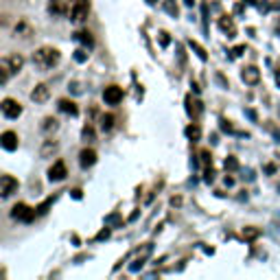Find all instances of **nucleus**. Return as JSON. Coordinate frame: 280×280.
Instances as JSON below:
<instances>
[{"instance_id": "nucleus-34", "label": "nucleus", "mask_w": 280, "mask_h": 280, "mask_svg": "<svg viewBox=\"0 0 280 280\" xmlns=\"http://www.w3.org/2000/svg\"><path fill=\"white\" fill-rule=\"evenodd\" d=\"M243 50H245V46H236V48L232 50V55H234V57H239V55L243 53Z\"/></svg>"}, {"instance_id": "nucleus-22", "label": "nucleus", "mask_w": 280, "mask_h": 280, "mask_svg": "<svg viewBox=\"0 0 280 280\" xmlns=\"http://www.w3.org/2000/svg\"><path fill=\"white\" fill-rule=\"evenodd\" d=\"M112 127H114V116H112V114L101 116V129H105V132H110Z\"/></svg>"}, {"instance_id": "nucleus-37", "label": "nucleus", "mask_w": 280, "mask_h": 280, "mask_svg": "<svg viewBox=\"0 0 280 280\" xmlns=\"http://www.w3.org/2000/svg\"><path fill=\"white\" fill-rule=\"evenodd\" d=\"M276 81H278V86H280V72H276Z\"/></svg>"}, {"instance_id": "nucleus-33", "label": "nucleus", "mask_w": 280, "mask_h": 280, "mask_svg": "<svg viewBox=\"0 0 280 280\" xmlns=\"http://www.w3.org/2000/svg\"><path fill=\"white\" fill-rule=\"evenodd\" d=\"M221 129H223V132H232L230 120H221Z\"/></svg>"}, {"instance_id": "nucleus-3", "label": "nucleus", "mask_w": 280, "mask_h": 280, "mask_svg": "<svg viewBox=\"0 0 280 280\" xmlns=\"http://www.w3.org/2000/svg\"><path fill=\"white\" fill-rule=\"evenodd\" d=\"M88 11H90V2L88 0H77L70 9V20L72 22H81L88 18Z\"/></svg>"}, {"instance_id": "nucleus-14", "label": "nucleus", "mask_w": 280, "mask_h": 280, "mask_svg": "<svg viewBox=\"0 0 280 280\" xmlns=\"http://www.w3.org/2000/svg\"><path fill=\"white\" fill-rule=\"evenodd\" d=\"M2 62L7 64L9 70H11V74H13V72H20V68H22V64H24V59H22L20 55H9V57H4Z\"/></svg>"}, {"instance_id": "nucleus-24", "label": "nucleus", "mask_w": 280, "mask_h": 280, "mask_svg": "<svg viewBox=\"0 0 280 280\" xmlns=\"http://www.w3.org/2000/svg\"><path fill=\"white\" fill-rule=\"evenodd\" d=\"M164 9H166V13H171V16H177V4H175V0H164Z\"/></svg>"}, {"instance_id": "nucleus-25", "label": "nucleus", "mask_w": 280, "mask_h": 280, "mask_svg": "<svg viewBox=\"0 0 280 280\" xmlns=\"http://www.w3.org/2000/svg\"><path fill=\"white\" fill-rule=\"evenodd\" d=\"M81 136H83V140H88V142H90V140H94V129H92L90 125H86V127H83V132H81Z\"/></svg>"}, {"instance_id": "nucleus-18", "label": "nucleus", "mask_w": 280, "mask_h": 280, "mask_svg": "<svg viewBox=\"0 0 280 280\" xmlns=\"http://www.w3.org/2000/svg\"><path fill=\"white\" fill-rule=\"evenodd\" d=\"M53 151H57V140H44V144H42V149H40V156L46 158Z\"/></svg>"}, {"instance_id": "nucleus-20", "label": "nucleus", "mask_w": 280, "mask_h": 280, "mask_svg": "<svg viewBox=\"0 0 280 280\" xmlns=\"http://www.w3.org/2000/svg\"><path fill=\"white\" fill-rule=\"evenodd\" d=\"M59 127V123H57V118H53V116H48V118H44V125H42V132L44 134H50V132H55V129Z\"/></svg>"}, {"instance_id": "nucleus-38", "label": "nucleus", "mask_w": 280, "mask_h": 280, "mask_svg": "<svg viewBox=\"0 0 280 280\" xmlns=\"http://www.w3.org/2000/svg\"><path fill=\"white\" fill-rule=\"evenodd\" d=\"M245 2H247V4H254V2H256V0H245Z\"/></svg>"}, {"instance_id": "nucleus-9", "label": "nucleus", "mask_w": 280, "mask_h": 280, "mask_svg": "<svg viewBox=\"0 0 280 280\" xmlns=\"http://www.w3.org/2000/svg\"><path fill=\"white\" fill-rule=\"evenodd\" d=\"M241 79H243L245 83H250V86H254V83L260 81V70L256 66H245L241 70Z\"/></svg>"}, {"instance_id": "nucleus-28", "label": "nucleus", "mask_w": 280, "mask_h": 280, "mask_svg": "<svg viewBox=\"0 0 280 280\" xmlns=\"http://www.w3.org/2000/svg\"><path fill=\"white\" fill-rule=\"evenodd\" d=\"M50 204H53V197H50V199H46V202H44V204H42V206H40V208H37V214H44V212H46V210H48V206H50Z\"/></svg>"}, {"instance_id": "nucleus-21", "label": "nucleus", "mask_w": 280, "mask_h": 280, "mask_svg": "<svg viewBox=\"0 0 280 280\" xmlns=\"http://www.w3.org/2000/svg\"><path fill=\"white\" fill-rule=\"evenodd\" d=\"M74 40H79L81 44H86L88 48H92V46H94V40H92V35L88 33V31H79V33L74 35Z\"/></svg>"}, {"instance_id": "nucleus-4", "label": "nucleus", "mask_w": 280, "mask_h": 280, "mask_svg": "<svg viewBox=\"0 0 280 280\" xmlns=\"http://www.w3.org/2000/svg\"><path fill=\"white\" fill-rule=\"evenodd\" d=\"M123 88L120 86H107L105 90H103V99H105V103H110V105H118L120 101H123Z\"/></svg>"}, {"instance_id": "nucleus-8", "label": "nucleus", "mask_w": 280, "mask_h": 280, "mask_svg": "<svg viewBox=\"0 0 280 280\" xmlns=\"http://www.w3.org/2000/svg\"><path fill=\"white\" fill-rule=\"evenodd\" d=\"M66 175H68V173H66V164H64L62 160H57V162H55V164L48 169V180H50V182H62Z\"/></svg>"}, {"instance_id": "nucleus-27", "label": "nucleus", "mask_w": 280, "mask_h": 280, "mask_svg": "<svg viewBox=\"0 0 280 280\" xmlns=\"http://www.w3.org/2000/svg\"><path fill=\"white\" fill-rule=\"evenodd\" d=\"M226 169H230V171L239 169V162H236L234 158H228V160H226Z\"/></svg>"}, {"instance_id": "nucleus-2", "label": "nucleus", "mask_w": 280, "mask_h": 280, "mask_svg": "<svg viewBox=\"0 0 280 280\" xmlns=\"http://www.w3.org/2000/svg\"><path fill=\"white\" fill-rule=\"evenodd\" d=\"M35 208H31V206H26V204H16V206L11 208V217L13 219H20V221H33V217H35Z\"/></svg>"}, {"instance_id": "nucleus-31", "label": "nucleus", "mask_w": 280, "mask_h": 280, "mask_svg": "<svg viewBox=\"0 0 280 280\" xmlns=\"http://www.w3.org/2000/svg\"><path fill=\"white\" fill-rule=\"evenodd\" d=\"M107 236H110V230L105 228V230H101L99 234H96V241H103V239H107Z\"/></svg>"}, {"instance_id": "nucleus-5", "label": "nucleus", "mask_w": 280, "mask_h": 280, "mask_svg": "<svg viewBox=\"0 0 280 280\" xmlns=\"http://www.w3.org/2000/svg\"><path fill=\"white\" fill-rule=\"evenodd\" d=\"M18 190V180L13 175H2V180H0V195L2 197H11L13 193Z\"/></svg>"}, {"instance_id": "nucleus-23", "label": "nucleus", "mask_w": 280, "mask_h": 280, "mask_svg": "<svg viewBox=\"0 0 280 280\" xmlns=\"http://www.w3.org/2000/svg\"><path fill=\"white\" fill-rule=\"evenodd\" d=\"M188 44H190V48H193V50H195V53H197V57H199V59H204V62H206V59H208L206 50H204V48H202V46H199V44H197V42H195V40H190V42H188Z\"/></svg>"}, {"instance_id": "nucleus-30", "label": "nucleus", "mask_w": 280, "mask_h": 280, "mask_svg": "<svg viewBox=\"0 0 280 280\" xmlns=\"http://www.w3.org/2000/svg\"><path fill=\"white\" fill-rule=\"evenodd\" d=\"M169 42H171L169 33H164V31H162V33H160V44H162V46H169Z\"/></svg>"}, {"instance_id": "nucleus-6", "label": "nucleus", "mask_w": 280, "mask_h": 280, "mask_svg": "<svg viewBox=\"0 0 280 280\" xmlns=\"http://www.w3.org/2000/svg\"><path fill=\"white\" fill-rule=\"evenodd\" d=\"M0 107H2V114L7 116V118H18V116L22 114V105L18 103L16 99H4Z\"/></svg>"}, {"instance_id": "nucleus-11", "label": "nucleus", "mask_w": 280, "mask_h": 280, "mask_svg": "<svg viewBox=\"0 0 280 280\" xmlns=\"http://www.w3.org/2000/svg\"><path fill=\"white\" fill-rule=\"evenodd\" d=\"M219 29H221L223 33H228V37H234L236 35V26H234L232 16H221V18H219Z\"/></svg>"}, {"instance_id": "nucleus-7", "label": "nucleus", "mask_w": 280, "mask_h": 280, "mask_svg": "<svg viewBox=\"0 0 280 280\" xmlns=\"http://www.w3.org/2000/svg\"><path fill=\"white\" fill-rule=\"evenodd\" d=\"M48 96H50V88L46 83H40V86H35L31 90V101H35V103H44V101H48Z\"/></svg>"}, {"instance_id": "nucleus-12", "label": "nucleus", "mask_w": 280, "mask_h": 280, "mask_svg": "<svg viewBox=\"0 0 280 280\" xmlns=\"http://www.w3.org/2000/svg\"><path fill=\"white\" fill-rule=\"evenodd\" d=\"M186 112H188V116H193V118H199L202 116V112H204V107L202 103H199L197 99H193V96H186Z\"/></svg>"}, {"instance_id": "nucleus-15", "label": "nucleus", "mask_w": 280, "mask_h": 280, "mask_svg": "<svg viewBox=\"0 0 280 280\" xmlns=\"http://www.w3.org/2000/svg\"><path fill=\"white\" fill-rule=\"evenodd\" d=\"M48 11L53 16H64L66 13V2L64 0H48Z\"/></svg>"}, {"instance_id": "nucleus-26", "label": "nucleus", "mask_w": 280, "mask_h": 280, "mask_svg": "<svg viewBox=\"0 0 280 280\" xmlns=\"http://www.w3.org/2000/svg\"><path fill=\"white\" fill-rule=\"evenodd\" d=\"M199 156H202V162H204V164H212V156H210V151H206V149H204V151L202 153H199Z\"/></svg>"}, {"instance_id": "nucleus-39", "label": "nucleus", "mask_w": 280, "mask_h": 280, "mask_svg": "<svg viewBox=\"0 0 280 280\" xmlns=\"http://www.w3.org/2000/svg\"><path fill=\"white\" fill-rule=\"evenodd\" d=\"M149 2H151V4H153V2H156V0H149Z\"/></svg>"}, {"instance_id": "nucleus-10", "label": "nucleus", "mask_w": 280, "mask_h": 280, "mask_svg": "<svg viewBox=\"0 0 280 280\" xmlns=\"http://www.w3.org/2000/svg\"><path fill=\"white\" fill-rule=\"evenodd\" d=\"M0 144H2L7 151H16L18 149V134L16 132H4L0 136Z\"/></svg>"}, {"instance_id": "nucleus-19", "label": "nucleus", "mask_w": 280, "mask_h": 280, "mask_svg": "<svg viewBox=\"0 0 280 280\" xmlns=\"http://www.w3.org/2000/svg\"><path fill=\"white\" fill-rule=\"evenodd\" d=\"M260 236V228H254V226H247L243 228V239L245 241H254Z\"/></svg>"}, {"instance_id": "nucleus-35", "label": "nucleus", "mask_w": 280, "mask_h": 280, "mask_svg": "<svg viewBox=\"0 0 280 280\" xmlns=\"http://www.w3.org/2000/svg\"><path fill=\"white\" fill-rule=\"evenodd\" d=\"M72 197H74V199H81V190H79V188L72 190Z\"/></svg>"}, {"instance_id": "nucleus-16", "label": "nucleus", "mask_w": 280, "mask_h": 280, "mask_svg": "<svg viewBox=\"0 0 280 280\" xmlns=\"http://www.w3.org/2000/svg\"><path fill=\"white\" fill-rule=\"evenodd\" d=\"M59 110L66 112V114H70V116H77V114H79V110H77V105H74V101H68V99H62V101H59Z\"/></svg>"}, {"instance_id": "nucleus-29", "label": "nucleus", "mask_w": 280, "mask_h": 280, "mask_svg": "<svg viewBox=\"0 0 280 280\" xmlns=\"http://www.w3.org/2000/svg\"><path fill=\"white\" fill-rule=\"evenodd\" d=\"M86 57H88V55H86V50H74V59H77L79 64H81V62H86Z\"/></svg>"}, {"instance_id": "nucleus-1", "label": "nucleus", "mask_w": 280, "mask_h": 280, "mask_svg": "<svg viewBox=\"0 0 280 280\" xmlns=\"http://www.w3.org/2000/svg\"><path fill=\"white\" fill-rule=\"evenodd\" d=\"M57 62H59V50L53 48V46H42L33 53V64L42 70L53 68Z\"/></svg>"}, {"instance_id": "nucleus-13", "label": "nucleus", "mask_w": 280, "mask_h": 280, "mask_svg": "<svg viewBox=\"0 0 280 280\" xmlns=\"http://www.w3.org/2000/svg\"><path fill=\"white\" fill-rule=\"evenodd\" d=\"M94 162H96V151H94V149H83V151L79 153V164H81L83 169L92 166Z\"/></svg>"}, {"instance_id": "nucleus-36", "label": "nucleus", "mask_w": 280, "mask_h": 280, "mask_svg": "<svg viewBox=\"0 0 280 280\" xmlns=\"http://www.w3.org/2000/svg\"><path fill=\"white\" fill-rule=\"evenodd\" d=\"M193 2H195V0H184V4H186V7H193Z\"/></svg>"}, {"instance_id": "nucleus-17", "label": "nucleus", "mask_w": 280, "mask_h": 280, "mask_svg": "<svg viewBox=\"0 0 280 280\" xmlns=\"http://www.w3.org/2000/svg\"><path fill=\"white\" fill-rule=\"evenodd\" d=\"M184 134H186V138L195 142V140H199V136H202V129H199L197 123H193V125H188V127L184 129Z\"/></svg>"}, {"instance_id": "nucleus-32", "label": "nucleus", "mask_w": 280, "mask_h": 280, "mask_svg": "<svg viewBox=\"0 0 280 280\" xmlns=\"http://www.w3.org/2000/svg\"><path fill=\"white\" fill-rule=\"evenodd\" d=\"M204 180H206V182H212V180H214V171H212V169H206V173H204Z\"/></svg>"}]
</instances>
